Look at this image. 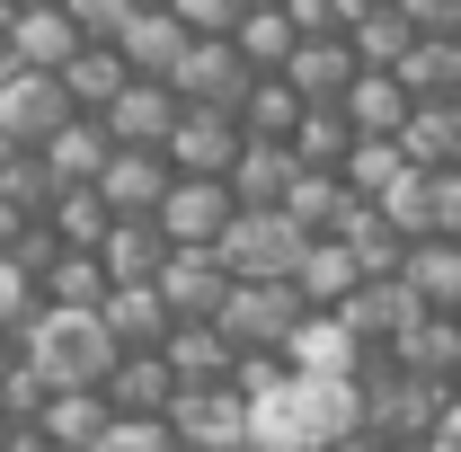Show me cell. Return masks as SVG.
<instances>
[{"label":"cell","mask_w":461,"mask_h":452,"mask_svg":"<svg viewBox=\"0 0 461 452\" xmlns=\"http://www.w3.org/2000/svg\"><path fill=\"white\" fill-rule=\"evenodd\" d=\"M18 346H27V364H36L54 391H107V373L133 355V346L107 329V311H62V302H45V311L18 329Z\"/></svg>","instance_id":"1"},{"label":"cell","mask_w":461,"mask_h":452,"mask_svg":"<svg viewBox=\"0 0 461 452\" xmlns=\"http://www.w3.org/2000/svg\"><path fill=\"white\" fill-rule=\"evenodd\" d=\"M213 320H222V338L249 355V346H293V329L311 320V302H302V284H293V276H240Z\"/></svg>","instance_id":"2"},{"label":"cell","mask_w":461,"mask_h":452,"mask_svg":"<svg viewBox=\"0 0 461 452\" xmlns=\"http://www.w3.org/2000/svg\"><path fill=\"white\" fill-rule=\"evenodd\" d=\"M213 249H222L230 276H302V258H311V231L293 222L285 204H240V222H230Z\"/></svg>","instance_id":"3"},{"label":"cell","mask_w":461,"mask_h":452,"mask_svg":"<svg viewBox=\"0 0 461 452\" xmlns=\"http://www.w3.org/2000/svg\"><path fill=\"white\" fill-rule=\"evenodd\" d=\"M71 115H80V107H71L62 71H27V62H9V71H0V133H9L18 151H45Z\"/></svg>","instance_id":"4"},{"label":"cell","mask_w":461,"mask_h":452,"mask_svg":"<svg viewBox=\"0 0 461 452\" xmlns=\"http://www.w3.org/2000/svg\"><path fill=\"white\" fill-rule=\"evenodd\" d=\"M240 151H249L240 107H186V115H177V133H169L177 177H230V169H240Z\"/></svg>","instance_id":"5"},{"label":"cell","mask_w":461,"mask_h":452,"mask_svg":"<svg viewBox=\"0 0 461 452\" xmlns=\"http://www.w3.org/2000/svg\"><path fill=\"white\" fill-rule=\"evenodd\" d=\"M169 426H177V444H186V452H249V399H240V382L177 391Z\"/></svg>","instance_id":"6"},{"label":"cell","mask_w":461,"mask_h":452,"mask_svg":"<svg viewBox=\"0 0 461 452\" xmlns=\"http://www.w3.org/2000/svg\"><path fill=\"white\" fill-rule=\"evenodd\" d=\"M258 89V62L240 54L230 36H195L186 45V62H177V98L186 107H240Z\"/></svg>","instance_id":"7"},{"label":"cell","mask_w":461,"mask_h":452,"mask_svg":"<svg viewBox=\"0 0 461 452\" xmlns=\"http://www.w3.org/2000/svg\"><path fill=\"white\" fill-rule=\"evenodd\" d=\"M177 115H186L177 80H142V71H133V80L115 89V107H107V133L124 142V151H169Z\"/></svg>","instance_id":"8"},{"label":"cell","mask_w":461,"mask_h":452,"mask_svg":"<svg viewBox=\"0 0 461 452\" xmlns=\"http://www.w3.org/2000/svg\"><path fill=\"white\" fill-rule=\"evenodd\" d=\"M230 222H240V195H230V177H177L169 204H160V231H169L177 249H213Z\"/></svg>","instance_id":"9"},{"label":"cell","mask_w":461,"mask_h":452,"mask_svg":"<svg viewBox=\"0 0 461 452\" xmlns=\"http://www.w3.org/2000/svg\"><path fill=\"white\" fill-rule=\"evenodd\" d=\"M285 355H293V373H320V382H355L373 346H364V329H355L346 311H311V320L293 329V346H285Z\"/></svg>","instance_id":"10"},{"label":"cell","mask_w":461,"mask_h":452,"mask_svg":"<svg viewBox=\"0 0 461 452\" xmlns=\"http://www.w3.org/2000/svg\"><path fill=\"white\" fill-rule=\"evenodd\" d=\"M285 80L311 107H346V89L364 80V54H355V36H302V54L285 62Z\"/></svg>","instance_id":"11"},{"label":"cell","mask_w":461,"mask_h":452,"mask_svg":"<svg viewBox=\"0 0 461 452\" xmlns=\"http://www.w3.org/2000/svg\"><path fill=\"white\" fill-rule=\"evenodd\" d=\"M230 267H222V249H169V267H160V293H169V311L177 320H213L230 302Z\"/></svg>","instance_id":"12"},{"label":"cell","mask_w":461,"mask_h":452,"mask_svg":"<svg viewBox=\"0 0 461 452\" xmlns=\"http://www.w3.org/2000/svg\"><path fill=\"white\" fill-rule=\"evenodd\" d=\"M186 45H195V27H186L177 9H133V18H124V36H115V54L133 62L142 80H177Z\"/></svg>","instance_id":"13"},{"label":"cell","mask_w":461,"mask_h":452,"mask_svg":"<svg viewBox=\"0 0 461 452\" xmlns=\"http://www.w3.org/2000/svg\"><path fill=\"white\" fill-rule=\"evenodd\" d=\"M169 186H177V160H169V151H115L107 177H98V195H107L115 213H142V222H160Z\"/></svg>","instance_id":"14"},{"label":"cell","mask_w":461,"mask_h":452,"mask_svg":"<svg viewBox=\"0 0 461 452\" xmlns=\"http://www.w3.org/2000/svg\"><path fill=\"white\" fill-rule=\"evenodd\" d=\"M177 391H186V382H177V364L160 355V346H133V355H124V364L107 373L115 417H169V408H177Z\"/></svg>","instance_id":"15"},{"label":"cell","mask_w":461,"mask_h":452,"mask_svg":"<svg viewBox=\"0 0 461 452\" xmlns=\"http://www.w3.org/2000/svg\"><path fill=\"white\" fill-rule=\"evenodd\" d=\"M346 320L364 329V346H400L408 329L426 320V293H417L408 276H382V284H364V293L346 302Z\"/></svg>","instance_id":"16"},{"label":"cell","mask_w":461,"mask_h":452,"mask_svg":"<svg viewBox=\"0 0 461 452\" xmlns=\"http://www.w3.org/2000/svg\"><path fill=\"white\" fill-rule=\"evenodd\" d=\"M80 45H89V27L71 9H18V27H9V62H27V71H62Z\"/></svg>","instance_id":"17"},{"label":"cell","mask_w":461,"mask_h":452,"mask_svg":"<svg viewBox=\"0 0 461 452\" xmlns=\"http://www.w3.org/2000/svg\"><path fill=\"white\" fill-rule=\"evenodd\" d=\"M169 231L160 222H142V213H115V231L98 240V258H107V276L115 284H160V267H169Z\"/></svg>","instance_id":"18"},{"label":"cell","mask_w":461,"mask_h":452,"mask_svg":"<svg viewBox=\"0 0 461 452\" xmlns=\"http://www.w3.org/2000/svg\"><path fill=\"white\" fill-rule=\"evenodd\" d=\"M293 284H302V302H311V311H346L373 276H364V258L329 231V240H311V258H302V276H293Z\"/></svg>","instance_id":"19"},{"label":"cell","mask_w":461,"mask_h":452,"mask_svg":"<svg viewBox=\"0 0 461 452\" xmlns=\"http://www.w3.org/2000/svg\"><path fill=\"white\" fill-rule=\"evenodd\" d=\"M115 151H124V142L107 133V115H71L54 142H45V160H54V177H62V186H98Z\"/></svg>","instance_id":"20"},{"label":"cell","mask_w":461,"mask_h":452,"mask_svg":"<svg viewBox=\"0 0 461 452\" xmlns=\"http://www.w3.org/2000/svg\"><path fill=\"white\" fill-rule=\"evenodd\" d=\"M160 355L177 364V382H186V391H204V382H230V364H240V346L222 338V320H177Z\"/></svg>","instance_id":"21"},{"label":"cell","mask_w":461,"mask_h":452,"mask_svg":"<svg viewBox=\"0 0 461 452\" xmlns=\"http://www.w3.org/2000/svg\"><path fill=\"white\" fill-rule=\"evenodd\" d=\"M355 204H364V195L346 186V169H302V177H293V195H285V213L311 231V240L346 231V222H355Z\"/></svg>","instance_id":"22"},{"label":"cell","mask_w":461,"mask_h":452,"mask_svg":"<svg viewBox=\"0 0 461 452\" xmlns=\"http://www.w3.org/2000/svg\"><path fill=\"white\" fill-rule=\"evenodd\" d=\"M230 45L258 62V71H285L302 54V18H293V0H249V18L230 27Z\"/></svg>","instance_id":"23"},{"label":"cell","mask_w":461,"mask_h":452,"mask_svg":"<svg viewBox=\"0 0 461 452\" xmlns=\"http://www.w3.org/2000/svg\"><path fill=\"white\" fill-rule=\"evenodd\" d=\"M36 426L54 435V452H98V435L115 426V399L107 391H54Z\"/></svg>","instance_id":"24"},{"label":"cell","mask_w":461,"mask_h":452,"mask_svg":"<svg viewBox=\"0 0 461 452\" xmlns=\"http://www.w3.org/2000/svg\"><path fill=\"white\" fill-rule=\"evenodd\" d=\"M36 293H45V302H62V311H107L115 276H107V258H98V249H62L54 267L36 276Z\"/></svg>","instance_id":"25"},{"label":"cell","mask_w":461,"mask_h":452,"mask_svg":"<svg viewBox=\"0 0 461 452\" xmlns=\"http://www.w3.org/2000/svg\"><path fill=\"white\" fill-rule=\"evenodd\" d=\"M107 329H115L124 346H169L177 311H169V293H160V284H115V293H107Z\"/></svg>","instance_id":"26"},{"label":"cell","mask_w":461,"mask_h":452,"mask_svg":"<svg viewBox=\"0 0 461 452\" xmlns=\"http://www.w3.org/2000/svg\"><path fill=\"white\" fill-rule=\"evenodd\" d=\"M338 240L364 258V276H373V284H382V276H408V249H417V240H408V231L391 222L382 204H355V222H346Z\"/></svg>","instance_id":"27"},{"label":"cell","mask_w":461,"mask_h":452,"mask_svg":"<svg viewBox=\"0 0 461 452\" xmlns=\"http://www.w3.org/2000/svg\"><path fill=\"white\" fill-rule=\"evenodd\" d=\"M346 115H355V133H408L417 89H408L400 71H364V80L346 89Z\"/></svg>","instance_id":"28"},{"label":"cell","mask_w":461,"mask_h":452,"mask_svg":"<svg viewBox=\"0 0 461 452\" xmlns=\"http://www.w3.org/2000/svg\"><path fill=\"white\" fill-rule=\"evenodd\" d=\"M293 177H302L293 142H258V133H249V151H240V169H230V195H240V204H285Z\"/></svg>","instance_id":"29"},{"label":"cell","mask_w":461,"mask_h":452,"mask_svg":"<svg viewBox=\"0 0 461 452\" xmlns=\"http://www.w3.org/2000/svg\"><path fill=\"white\" fill-rule=\"evenodd\" d=\"M400 142H408L417 169H461V98H417Z\"/></svg>","instance_id":"30"},{"label":"cell","mask_w":461,"mask_h":452,"mask_svg":"<svg viewBox=\"0 0 461 452\" xmlns=\"http://www.w3.org/2000/svg\"><path fill=\"white\" fill-rule=\"evenodd\" d=\"M124 80H133V62L115 54V45H80V54L62 62V89H71V107H80V115H107Z\"/></svg>","instance_id":"31"},{"label":"cell","mask_w":461,"mask_h":452,"mask_svg":"<svg viewBox=\"0 0 461 452\" xmlns=\"http://www.w3.org/2000/svg\"><path fill=\"white\" fill-rule=\"evenodd\" d=\"M302 115H311V98L293 89L285 71H258V89L240 98V124H249L258 142H293V124H302Z\"/></svg>","instance_id":"32"},{"label":"cell","mask_w":461,"mask_h":452,"mask_svg":"<svg viewBox=\"0 0 461 452\" xmlns=\"http://www.w3.org/2000/svg\"><path fill=\"white\" fill-rule=\"evenodd\" d=\"M355 142H364V133H355L346 107H311L302 124H293V160H302V169H346Z\"/></svg>","instance_id":"33"},{"label":"cell","mask_w":461,"mask_h":452,"mask_svg":"<svg viewBox=\"0 0 461 452\" xmlns=\"http://www.w3.org/2000/svg\"><path fill=\"white\" fill-rule=\"evenodd\" d=\"M408 169H417V160H408L400 133H364V142H355V160H346V186H355L364 204H382V195H391Z\"/></svg>","instance_id":"34"},{"label":"cell","mask_w":461,"mask_h":452,"mask_svg":"<svg viewBox=\"0 0 461 452\" xmlns=\"http://www.w3.org/2000/svg\"><path fill=\"white\" fill-rule=\"evenodd\" d=\"M408 284L426 293V311H461V240H417L408 249Z\"/></svg>","instance_id":"35"},{"label":"cell","mask_w":461,"mask_h":452,"mask_svg":"<svg viewBox=\"0 0 461 452\" xmlns=\"http://www.w3.org/2000/svg\"><path fill=\"white\" fill-rule=\"evenodd\" d=\"M355 54H364V71H400V62L417 54V18H408L400 0H382V9L355 27Z\"/></svg>","instance_id":"36"},{"label":"cell","mask_w":461,"mask_h":452,"mask_svg":"<svg viewBox=\"0 0 461 452\" xmlns=\"http://www.w3.org/2000/svg\"><path fill=\"white\" fill-rule=\"evenodd\" d=\"M45 222L62 231V249H98V240H107V231H115V204H107V195H98V186H62V195H54V213H45Z\"/></svg>","instance_id":"37"},{"label":"cell","mask_w":461,"mask_h":452,"mask_svg":"<svg viewBox=\"0 0 461 452\" xmlns=\"http://www.w3.org/2000/svg\"><path fill=\"white\" fill-rule=\"evenodd\" d=\"M400 80L417 98H461V36H417V54L400 62Z\"/></svg>","instance_id":"38"},{"label":"cell","mask_w":461,"mask_h":452,"mask_svg":"<svg viewBox=\"0 0 461 452\" xmlns=\"http://www.w3.org/2000/svg\"><path fill=\"white\" fill-rule=\"evenodd\" d=\"M382 213L408 231V240H435V169H408L391 195H382Z\"/></svg>","instance_id":"39"},{"label":"cell","mask_w":461,"mask_h":452,"mask_svg":"<svg viewBox=\"0 0 461 452\" xmlns=\"http://www.w3.org/2000/svg\"><path fill=\"white\" fill-rule=\"evenodd\" d=\"M98 452H186V444H177L169 417H115L107 435H98Z\"/></svg>","instance_id":"40"},{"label":"cell","mask_w":461,"mask_h":452,"mask_svg":"<svg viewBox=\"0 0 461 452\" xmlns=\"http://www.w3.org/2000/svg\"><path fill=\"white\" fill-rule=\"evenodd\" d=\"M45 399H54V382H45L36 364H18V373L0 382V417H9V426H36V417H45Z\"/></svg>","instance_id":"41"},{"label":"cell","mask_w":461,"mask_h":452,"mask_svg":"<svg viewBox=\"0 0 461 452\" xmlns=\"http://www.w3.org/2000/svg\"><path fill=\"white\" fill-rule=\"evenodd\" d=\"M45 311V293H36V276L18 267V258H0V329H27Z\"/></svg>","instance_id":"42"},{"label":"cell","mask_w":461,"mask_h":452,"mask_svg":"<svg viewBox=\"0 0 461 452\" xmlns=\"http://www.w3.org/2000/svg\"><path fill=\"white\" fill-rule=\"evenodd\" d=\"M80 27H89V45H115L124 36V18H133V0H62Z\"/></svg>","instance_id":"43"},{"label":"cell","mask_w":461,"mask_h":452,"mask_svg":"<svg viewBox=\"0 0 461 452\" xmlns=\"http://www.w3.org/2000/svg\"><path fill=\"white\" fill-rule=\"evenodd\" d=\"M169 9L195 27V36H230V27L249 18V0H169Z\"/></svg>","instance_id":"44"},{"label":"cell","mask_w":461,"mask_h":452,"mask_svg":"<svg viewBox=\"0 0 461 452\" xmlns=\"http://www.w3.org/2000/svg\"><path fill=\"white\" fill-rule=\"evenodd\" d=\"M417 18V36H461V0H400Z\"/></svg>","instance_id":"45"},{"label":"cell","mask_w":461,"mask_h":452,"mask_svg":"<svg viewBox=\"0 0 461 452\" xmlns=\"http://www.w3.org/2000/svg\"><path fill=\"white\" fill-rule=\"evenodd\" d=\"M27 222H36V213H27V204H9V195H0V258H9V249H18V240H27Z\"/></svg>","instance_id":"46"},{"label":"cell","mask_w":461,"mask_h":452,"mask_svg":"<svg viewBox=\"0 0 461 452\" xmlns=\"http://www.w3.org/2000/svg\"><path fill=\"white\" fill-rule=\"evenodd\" d=\"M426 452H461V391H453V408H444V426L426 435Z\"/></svg>","instance_id":"47"},{"label":"cell","mask_w":461,"mask_h":452,"mask_svg":"<svg viewBox=\"0 0 461 452\" xmlns=\"http://www.w3.org/2000/svg\"><path fill=\"white\" fill-rule=\"evenodd\" d=\"M0 452H54V435H45V426H9V444Z\"/></svg>","instance_id":"48"},{"label":"cell","mask_w":461,"mask_h":452,"mask_svg":"<svg viewBox=\"0 0 461 452\" xmlns=\"http://www.w3.org/2000/svg\"><path fill=\"white\" fill-rule=\"evenodd\" d=\"M18 364H27V346H18V329H0V382H9Z\"/></svg>","instance_id":"49"},{"label":"cell","mask_w":461,"mask_h":452,"mask_svg":"<svg viewBox=\"0 0 461 452\" xmlns=\"http://www.w3.org/2000/svg\"><path fill=\"white\" fill-rule=\"evenodd\" d=\"M9 160H18V142H9V133H0V169H9Z\"/></svg>","instance_id":"50"},{"label":"cell","mask_w":461,"mask_h":452,"mask_svg":"<svg viewBox=\"0 0 461 452\" xmlns=\"http://www.w3.org/2000/svg\"><path fill=\"white\" fill-rule=\"evenodd\" d=\"M133 9H169V0H133Z\"/></svg>","instance_id":"51"},{"label":"cell","mask_w":461,"mask_h":452,"mask_svg":"<svg viewBox=\"0 0 461 452\" xmlns=\"http://www.w3.org/2000/svg\"><path fill=\"white\" fill-rule=\"evenodd\" d=\"M0 444H9V417H0Z\"/></svg>","instance_id":"52"},{"label":"cell","mask_w":461,"mask_h":452,"mask_svg":"<svg viewBox=\"0 0 461 452\" xmlns=\"http://www.w3.org/2000/svg\"><path fill=\"white\" fill-rule=\"evenodd\" d=\"M453 391H461V373H453Z\"/></svg>","instance_id":"53"},{"label":"cell","mask_w":461,"mask_h":452,"mask_svg":"<svg viewBox=\"0 0 461 452\" xmlns=\"http://www.w3.org/2000/svg\"><path fill=\"white\" fill-rule=\"evenodd\" d=\"M338 452H346V444H338Z\"/></svg>","instance_id":"54"}]
</instances>
